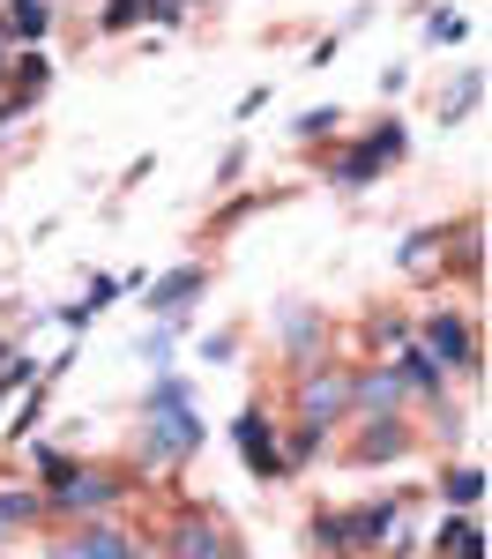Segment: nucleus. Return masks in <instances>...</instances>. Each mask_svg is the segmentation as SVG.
Segmentation results:
<instances>
[{"instance_id": "30", "label": "nucleus", "mask_w": 492, "mask_h": 559, "mask_svg": "<svg viewBox=\"0 0 492 559\" xmlns=\"http://www.w3.org/2000/svg\"><path fill=\"white\" fill-rule=\"evenodd\" d=\"M231 350H239V329H217V336H209V344H202V358H209V366H224V358H231Z\"/></svg>"}, {"instance_id": "8", "label": "nucleus", "mask_w": 492, "mask_h": 559, "mask_svg": "<svg viewBox=\"0 0 492 559\" xmlns=\"http://www.w3.org/2000/svg\"><path fill=\"white\" fill-rule=\"evenodd\" d=\"M231 448L247 455V471L262 477V485H284V477H291V463H284V440H276V426L262 418V403H247V411L231 418Z\"/></svg>"}, {"instance_id": "1", "label": "nucleus", "mask_w": 492, "mask_h": 559, "mask_svg": "<svg viewBox=\"0 0 492 559\" xmlns=\"http://www.w3.org/2000/svg\"><path fill=\"white\" fill-rule=\"evenodd\" d=\"M291 411H299V426L328 432L351 418V366H336V358H313L299 366V381H291Z\"/></svg>"}, {"instance_id": "2", "label": "nucleus", "mask_w": 492, "mask_h": 559, "mask_svg": "<svg viewBox=\"0 0 492 559\" xmlns=\"http://www.w3.org/2000/svg\"><path fill=\"white\" fill-rule=\"evenodd\" d=\"M120 508H128V477L89 471V463H75V471L60 477V485H45V515L97 522V515H120Z\"/></svg>"}, {"instance_id": "21", "label": "nucleus", "mask_w": 492, "mask_h": 559, "mask_svg": "<svg viewBox=\"0 0 492 559\" xmlns=\"http://www.w3.org/2000/svg\"><path fill=\"white\" fill-rule=\"evenodd\" d=\"M441 500H447V508H478V500H485V471H478V463L441 471Z\"/></svg>"}, {"instance_id": "27", "label": "nucleus", "mask_w": 492, "mask_h": 559, "mask_svg": "<svg viewBox=\"0 0 492 559\" xmlns=\"http://www.w3.org/2000/svg\"><path fill=\"white\" fill-rule=\"evenodd\" d=\"M31 381H38V358H23V350H15V358L0 366V403H8L15 388H31Z\"/></svg>"}, {"instance_id": "3", "label": "nucleus", "mask_w": 492, "mask_h": 559, "mask_svg": "<svg viewBox=\"0 0 492 559\" xmlns=\"http://www.w3.org/2000/svg\"><path fill=\"white\" fill-rule=\"evenodd\" d=\"M202 440H209V426L194 418V403H172V411H142V440L134 448H142L149 471H179Z\"/></svg>"}, {"instance_id": "17", "label": "nucleus", "mask_w": 492, "mask_h": 559, "mask_svg": "<svg viewBox=\"0 0 492 559\" xmlns=\"http://www.w3.org/2000/svg\"><path fill=\"white\" fill-rule=\"evenodd\" d=\"M307 552H313V559H351L344 508H313V515H307Z\"/></svg>"}, {"instance_id": "23", "label": "nucleus", "mask_w": 492, "mask_h": 559, "mask_svg": "<svg viewBox=\"0 0 492 559\" xmlns=\"http://www.w3.org/2000/svg\"><path fill=\"white\" fill-rule=\"evenodd\" d=\"M172 403H194V388H187L172 366H165V373H149V395H142V411H172Z\"/></svg>"}, {"instance_id": "35", "label": "nucleus", "mask_w": 492, "mask_h": 559, "mask_svg": "<svg viewBox=\"0 0 492 559\" xmlns=\"http://www.w3.org/2000/svg\"><path fill=\"white\" fill-rule=\"evenodd\" d=\"M0 545H8V537H0Z\"/></svg>"}, {"instance_id": "9", "label": "nucleus", "mask_w": 492, "mask_h": 559, "mask_svg": "<svg viewBox=\"0 0 492 559\" xmlns=\"http://www.w3.org/2000/svg\"><path fill=\"white\" fill-rule=\"evenodd\" d=\"M276 344L291 366H313V358H328V313L313 299H284L276 306Z\"/></svg>"}, {"instance_id": "32", "label": "nucleus", "mask_w": 492, "mask_h": 559, "mask_svg": "<svg viewBox=\"0 0 492 559\" xmlns=\"http://www.w3.org/2000/svg\"><path fill=\"white\" fill-rule=\"evenodd\" d=\"M247 173V142H231V150H224V165H217V179H239Z\"/></svg>"}, {"instance_id": "11", "label": "nucleus", "mask_w": 492, "mask_h": 559, "mask_svg": "<svg viewBox=\"0 0 492 559\" xmlns=\"http://www.w3.org/2000/svg\"><path fill=\"white\" fill-rule=\"evenodd\" d=\"M403 403H410V395H403L388 358H373V366L351 373V418H403Z\"/></svg>"}, {"instance_id": "4", "label": "nucleus", "mask_w": 492, "mask_h": 559, "mask_svg": "<svg viewBox=\"0 0 492 559\" xmlns=\"http://www.w3.org/2000/svg\"><path fill=\"white\" fill-rule=\"evenodd\" d=\"M403 150H410V134H403V120H381V128H365L351 142V150H344V157H336V165H328V179H336V187H373V179L388 173V165H396Z\"/></svg>"}, {"instance_id": "28", "label": "nucleus", "mask_w": 492, "mask_h": 559, "mask_svg": "<svg viewBox=\"0 0 492 559\" xmlns=\"http://www.w3.org/2000/svg\"><path fill=\"white\" fill-rule=\"evenodd\" d=\"M463 38V15H455V8H433V15H425V45H455Z\"/></svg>"}, {"instance_id": "16", "label": "nucleus", "mask_w": 492, "mask_h": 559, "mask_svg": "<svg viewBox=\"0 0 492 559\" xmlns=\"http://www.w3.org/2000/svg\"><path fill=\"white\" fill-rule=\"evenodd\" d=\"M388 366H396L403 395H425V403H441V395H447V373H441V366H433L418 344H403V358H388Z\"/></svg>"}, {"instance_id": "12", "label": "nucleus", "mask_w": 492, "mask_h": 559, "mask_svg": "<svg viewBox=\"0 0 492 559\" xmlns=\"http://www.w3.org/2000/svg\"><path fill=\"white\" fill-rule=\"evenodd\" d=\"M351 426H358V440H351V463H358V471L410 455V426H403V418H351Z\"/></svg>"}, {"instance_id": "19", "label": "nucleus", "mask_w": 492, "mask_h": 559, "mask_svg": "<svg viewBox=\"0 0 492 559\" xmlns=\"http://www.w3.org/2000/svg\"><path fill=\"white\" fill-rule=\"evenodd\" d=\"M120 292H128V284H120V276H105V269H97V276H89V284H83V299H75V306H60V321H68V329H89V321H97V313H105V306L120 299Z\"/></svg>"}, {"instance_id": "33", "label": "nucleus", "mask_w": 492, "mask_h": 559, "mask_svg": "<svg viewBox=\"0 0 492 559\" xmlns=\"http://www.w3.org/2000/svg\"><path fill=\"white\" fill-rule=\"evenodd\" d=\"M8 52H15V38H8V23H0V75H8Z\"/></svg>"}, {"instance_id": "18", "label": "nucleus", "mask_w": 492, "mask_h": 559, "mask_svg": "<svg viewBox=\"0 0 492 559\" xmlns=\"http://www.w3.org/2000/svg\"><path fill=\"white\" fill-rule=\"evenodd\" d=\"M478 105H485V68H463L455 90H441V128H463Z\"/></svg>"}, {"instance_id": "29", "label": "nucleus", "mask_w": 492, "mask_h": 559, "mask_svg": "<svg viewBox=\"0 0 492 559\" xmlns=\"http://www.w3.org/2000/svg\"><path fill=\"white\" fill-rule=\"evenodd\" d=\"M142 15H149V0H112V8H105L97 23H105V31H134Z\"/></svg>"}, {"instance_id": "25", "label": "nucleus", "mask_w": 492, "mask_h": 559, "mask_svg": "<svg viewBox=\"0 0 492 559\" xmlns=\"http://www.w3.org/2000/svg\"><path fill=\"white\" fill-rule=\"evenodd\" d=\"M31 471H45L38 485H60V477L75 471V463H68V455H60V448H52V440H31Z\"/></svg>"}, {"instance_id": "10", "label": "nucleus", "mask_w": 492, "mask_h": 559, "mask_svg": "<svg viewBox=\"0 0 492 559\" xmlns=\"http://www.w3.org/2000/svg\"><path fill=\"white\" fill-rule=\"evenodd\" d=\"M202 292H209V269H202V261H179V269H165V276H157V284H149V313H157V321H172V329H187V313H194V299H202Z\"/></svg>"}, {"instance_id": "15", "label": "nucleus", "mask_w": 492, "mask_h": 559, "mask_svg": "<svg viewBox=\"0 0 492 559\" xmlns=\"http://www.w3.org/2000/svg\"><path fill=\"white\" fill-rule=\"evenodd\" d=\"M396 261H403V276H410V284H433V276H447V231H410Z\"/></svg>"}, {"instance_id": "24", "label": "nucleus", "mask_w": 492, "mask_h": 559, "mask_svg": "<svg viewBox=\"0 0 492 559\" xmlns=\"http://www.w3.org/2000/svg\"><path fill=\"white\" fill-rule=\"evenodd\" d=\"M336 128H344V112H336V105H313V112H299V142H336Z\"/></svg>"}, {"instance_id": "26", "label": "nucleus", "mask_w": 492, "mask_h": 559, "mask_svg": "<svg viewBox=\"0 0 492 559\" xmlns=\"http://www.w3.org/2000/svg\"><path fill=\"white\" fill-rule=\"evenodd\" d=\"M38 418H45V381H31V395H23V403H15V440H31V432H38Z\"/></svg>"}, {"instance_id": "14", "label": "nucleus", "mask_w": 492, "mask_h": 559, "mask_svg": "<svg viewBox=\"0 0 492 559\" xmlns=\"http://www.w3.org/2000/svg\"><path fill=\"white\" fill-rule=\"evenodd\" d=\"M45 522V485H23V477H0V537Z\"/></svg>"}, {"instance_id": "7", "label": "nucleus", "mask_w": 492, "mask_h": 559, "mask_svg": "<svg viewBox=\"0 0 492 559\" xmlns=\"http://www.w3.org/2000/svg\"><path fill=\"white\" fill-rule=\"evenodd\" d=\"M45 90H52V60H45L38 45H15L8 52V75H0V128H15Z\"/></svg>"}, {"instance_id": "34", "label": "nucleus", "mask_w": 492, "mask_h": 559, "mask_svg": "<svg viewBox=\"0 0 492 559\" xmlns=\"http://www.w3.org/2000/svg\"><path fill=\"white\" fill-rule=\"evenodd\" d=\"M8 358H15V336H0V366H8Z\"/></svg>"}, {"instance_id": "20", "label": "nucleus", "mask_w": 492, "mask_h": 559, "mask_svg": "<svg viewBox=\"0 0 492 559\" xmlns=\"http://www.w3.org/2000/svg\"><path fill=\"white\" fill-rule=\"evenodd\" d=\"M0 23H8V38H15V45H38L45 31H52V0H8Z\"/></svg>"}, {"instance_id": "31", "label": "nucleus", "mask_w": 492, "mask_h": 559, "mask_svg": "<svg viewBox=\"0 0 492 559\" xmlns=\"http://www.w3.org/2000/svg\"><path fill=\"white\" fill-rule=\"evenodd\" d=\"M38 559H89V552H83V537H75V530H68V537H52V545H45Z\"/></svg>"}, {"instance_id": "22", "label": "nucleus", "mask_w": 492, "mask_h": 559, "mask_svg": "<svg viewBox=\"0 0 492 559\" xmlns=\"http://www.w3.org/2000/svg\"><path fill=\"white\" fill-rule=\"evenodd\" d=\"M172 321H157V329H142V344H134V358H142V366H149V373H165V366H172Z\"/></svg>"}, {"instance_id": "6", "label": "nucleus", "mask_w": 492, "mask_h": 559, "mask_svg": "<svg viewBox=\"0 0 492 559\" xmlns=\"http://www.w3.org/2000/svg\"><path fill=\"white\" fill-rule=\"evenodd\" d=\"M418 350H425L441 373H478V366H485V344H478V329H470L463 313H425V321H418Z\"/></svg>"}, {"instance_id": "5", "label": "nucleus", "mask_w": 492, "mask_h": 559, "mask_svg": "<svg viewBox=\"0 0 492 559\" xmlns=\"http://www.w3.org/2000/svg\"><path fill=\"white\" fill-rule=\"evenodd\" d=\"M165 559H231L239 545H231V530H224L217 508H202V500H187L172 522H165V545H157Z\"/></svg>"}, {"instance_id": "13", "label": "nucleus", "mask_w": 492, "mask_h": 559, "mask_svg": "<svg viewBox=\"0 0 492 559\" xmlns=\"http://www.w3.org/2000/svg\"><path fill=\"white\" fill-rule=\"evenodd\" d=\"M433 552H441V559H485V522L470 515V508L441 515V530H433Z\"/></svg>"}]
</instances>
